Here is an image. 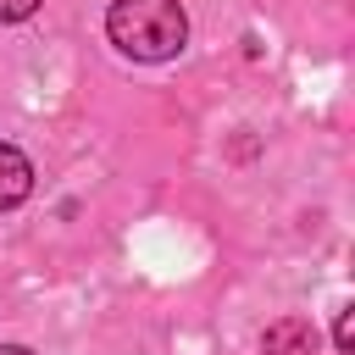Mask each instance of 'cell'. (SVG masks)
<instances>
[{"label":"cell","instance_id":"obj_6","mask_svg":"<svg viewBox=\"0 0 355 355\" xmlns=\"http://www.w3.org/2000/svg\"><path fill=\"white\" fill-rule=\"evenodd\" d=\"M0 355H33V349H22V344H0Z\"/></svg>","mask_w":355,"mask_h":355},{"label":"cell","instance_id":"obj_2","mask_svg":"<svg viewBox=\"0 0 355 355\" xmlns=\"http://www.w3.org/2000/svg\"><path fill=\"white\" fill-rule=\"evenodd\" d=\"M261 355H316V327L305 316H277L261 333Z\"/></svg>","mask_w":355,"mask_h":355},{"label":"cell","instance_id":"obj_1","mask_svg":"<svg viewBox=\"0 0 355 355\" xmlns=\"http://www.w3.org/2000/svg\"><path fill=\"white\" fill-rule=\"evenodd\" d=\"M105 33L133 61H172L189 44V11L178 0H111Z\"/></svg>","mask_w":355,"mask_h":355},{"label":"cell","instance_id":"obj_4","mask_svg":"<svg viewBox=\"0 0 355 355\" xmlns=\"http://www.w3.org/2000/svg\"><path fill=\"white\" fill-rule=\"evenodd\" d=\"M333 344H338V355H355V311H349V305H344L338 322H333Z\"/></svg>","mask_w":355,"mask_h":355},{"label":"cell","instance_id":"obj_5","mask_svg":"<svg viewBox=\"0 0 355 355\" xmlns=\"http://www.w3.org/2000/svg\"><path fill=\"white\" fill-rule=\"evenodd\" d=\"M33 11H39V0H0V22H22Z\"/></svg>","mask_w":355,"mask_h":355},{"label":"cell","instance_id":"obj_3","mask_svg":"<svg viewBox=\"0 0 355 355\" xmlns=\"http://www.w3.org/2000/svg\"><path fill=\"white\" fill-rule=\"evenodd\" d=\"M28 194H33V166H28V155L0 139V211H17Z\"/></svg>","mask_w":355,"mask_h":355}]
</instances>
